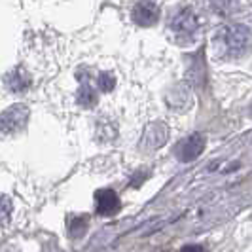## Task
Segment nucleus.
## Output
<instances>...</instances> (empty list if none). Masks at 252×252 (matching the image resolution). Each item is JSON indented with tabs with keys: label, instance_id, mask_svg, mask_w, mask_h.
Returning <instances> with one entry per match:
<instances>
[{
	"label": "nucleus",
	"instance_id": "7",
	"mask_svg": "<svg viewBox=\"0 0 252 252\" xmlns=\"http://www.w3.org/2000/svg\"><path fill=\"white\" fill-rule=\"evenodd\" d=\"M4 82H6V86L10 91L13 93H23L29 89V84H31V78L27 74V70L23 68H13L12 72H8V74L4 76Z\"/></svg>",
	"mask_w": 252,
	"mask_h": 252
},
{
	"label": "nucleus",
	"instance_id": "5",
	"mask_svg": "<svg viewBox=\"0 0 252 252\" xmlns=\"http://www.w3.org/2000/svg\"><path fill=\"white\" fill-rule=\"evenodd\" d=\"M159 19V8L152 0H142L133 10V21L140 27H152Z\"/></svg>",
	"mask_w": 252,
	"mask_h": 252
},
{
	"label": "nucleus",
	"instance_id": "3",
	"mask_svg": "<svg viewBox=\"0 0 252 252\" xmlns=\"http://www.w3.org/2000/svg\"><path fill=\"white\" fill-rule=\"evenodd\" d=\"M29 124V108L25 104H13L0 114V135L10 137L21 133Z\"/></svg>",
	"mask_w": 252,
	"mask_h": 252
},
{
	"label": "nucleus",
	"instance_id": "11",
	"mask_svg": "<svg viewBox=\"0 0 252 252\" xmlns=\"http://www.w3.org/2000/svg\"><path fill=\"white\" fill-rule=\"evenodd\" d=\"M88 222H89L88 216H72L70 222H68V231H70V235L80 237V235L88 229Z\"/></svg>",
	"mask_w": 252,
	"mask_h": 252
},
{
	"label": "nucleus",
	"instance_id": "1",
	"mask_svg": "<svg viewBox=\"0 0 252 252\" xmlns=\"http://www.w3.org/2000/svg\"><path fill=\"white\" fill-rule=\"evenodd\" d=\"M251 48V29L241 23L218 29L213 38V50L218 59H241Z\"/></svg>",
	"mask_w": 252,
	"mask_h": 252
},
{
	"label": "nucleus",
	"instance_id": "13",
	"mask_svg": "<svg viewBox=\"0 0 252 252\" xmlns=\"http://www.w3.org/2000/svg\"><path fill=\"white\" fill-rule=\"evenodd\" d=\"M99 86H101L102 91H112L114 78L110 74H101V78H99Z\"/></svg>",
	"mask_w": 252,
	"mask_h": 252
},
{
	"label": "nucleus",
	"instance_id": "4",
	"mask_svg": "<svg viewBox=\"0 0 252 252\" xmlns=\"http://www.w3.org/2000/svg\"><path fill=\"white\" fill-rule=\"evenodd\" d=\"M205 150V137L199 135V133H193L178 144V148L175 150L177 158L182 161V163H189L193 161L195 158H199V154Z\"/></svg>",
	"mask_w": 252,
	"mask_h": 252
},
{
	"label": "nucleus",
	"instance_id": "6",
	"mask_svg": "<svg viewBox=\"0 0 252 252\" xmlns=\"http://www.w3.org/2000/svg\"><path fill=\"white\" fill-rule=\"evenodd\" d=\"M95 207L102 216H112L120 211V197L112 189H99L95 193Z\"/></svg>",
	"mask_w": 252,
	"mask_h": 252
},
{
	"label": "nucleus",
	"instance_id": "8",
	"mask_svg": "<svg viewBox=\"0 0 252 252\" xmlns=\"http://www.w3.org/2000/svg\"><path fill=\"white\" fill-rule=\"evenodd\" d=\"M167 140V129L161 124H154L146 129L144 133V140H142V146H146L148 150H158L161 144Z\"/></svg>",
	"mask_w": 252,
	"mask_h": 252
},
{
	"label": "nucleus",
	"instance_id": "2",
	"mask_svg": "<svg viewBox=\"0 0 252 252\" xmlns=\"http://www.w3.org/2000/svg\"><path fill=\"white\" fill-rule=\"evenodd\" d=\"M169 32L178 44H189L195 42L199 32V19L191 8H182L169 19Z\"/></svg>",
	"mask_w": 252,
	"mask_h": 252
},
{
	"label": "nucleus",
	"instance_id": "10",
	"mask_svg": "<svg viewBox=\"0 0 252 252\" xmlns=\"http://www.w3.org/2000/svg\"><path fill=\"white\" fill-rule=\"evenodd\" d=\"M209 2H211V8L218 15H229L237 8V0H209Z\"/></svg>",
	"mask_w": 252,
	"mask_h": 252
},
{
	"label": "nucleus",
	"instance_id": "9",
	"mask_svg": "<svg viewBox=\"0 0 252 252\" xmlns=\"http://www.w3.org/2000/svg\"><path fill=\"white\" fill-rule=\"evenodd\" d=\"M78 102L82 106H93L97 102V93H95L93 86H89V82L82 84V88L78 91Z\"/></svg>",
	"mask_w": 252,
	"mask_h": 252
},
{
	"label": "nucleus",
	"instance_id": "12",
	"mask_svg": "<svg viewBox=\"0 0 252 252\" xmlns=\"http://www.w3.org/2000/svg\"><path fill=\"white\" fill-rule=\"evenodd\" d=\"M10 215H12V201L6 195H0V226L8 224Z\"/></svg>",
	"mask_w": 252,
	"mask_h": 252
},
{
	"label": "nucleus",
	"instance_id": "14",
	"mask_svg": "<svg viewBox=\"0 0 252 252\" xmlns=\"http://www.w3.org/2000/svg\"><path fill=\"white\" fill-rule=\"evenodd\" d=\"M180 252H205V251H203V247H199V245H186V247H182Z\"/></svg>",
	"mask_w": 252,
	"mask_h": 252
}]
</instances>
